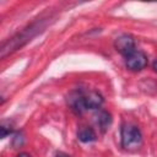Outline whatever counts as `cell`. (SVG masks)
Here are the masks:
<instances>
[{
    "label": "cell",
    "instance_id": "cell-7",
    "mask_svg": "<svg viewBox=\"0 0 157 157\" xmlns=\"http://www.w3.org/2000/svg\"><path fill=\"white\" fill-rule=\"evenodd\" d=\"M11 131H12L11 126H7V125L2 124V126H1V137H2V139H4V137H6V136H7V134H10Z\"/></svg>",
    "mask_w": 157,
    "mask_h": 157
},
{
    "label": "cell",
    "instance_id": "cell-2",
    "mask_svg": "<svg viewBox=\"0 0 157 157\" xmlns=\"http://www.w3.org/2000/svg\"><path fill=\"white\" fill-rule=\"evenodd\" d=\"M121 146L124 150L135 151L142 145V135L137 126L132 124H124L120 131Z\"/></svg>",
    "mask_w": 157,
    "mask_h": 157
},
{
    "label": "cell",
    "instance_id": "cell-10",
    "mask_svg": "<svg viewBox=\"0 0 157 157\" xmlns=\"http://www.w3.org/2000/svg\"><path fill=\"white\" fill-rule=\"evenodd\" d=\"M153 70L157 71V60H155V63H153Z\"/></svg>",
    "mask_w": 157,
    "mask_h": 157
},
{
    "label": "cell",
    "instance_id": "cell-6",
    "mask_svg": "<svg viewBox=\"0 0 157 157\" xmlns=\"http://www.w3.org/2000/svg\"><path fill=\"white\" fill-rule=\"evenodd\" d=\"M96 123L98 124V126H99L103 131H104V130H107V129L109 128L110 123H112L110 114H109V113H107V112H104V110L99 112V113L96 115Z\"/></svg>",
    "mask_w": 157,
    "mask_h": 157
},
{
    "label": "cell",
    "instance_id": "cell-9",
    "mask_svg": "<svg viewBox=\"0 0 157 157\" xmlns=\"http://www.w3.org/2000/svg\"><path fill=\"white\" fill-rule=\"evenodd\" d=\"M16 157H31L28 153H26V152H22V153H18Z\"/></svg>",
    "mask_w": 157,
    "mask_h": 157
},
{
    "label": "cell",
    "instance_id": "cell-8",
    "mask_svg": "<svg viewBox=\"0 0 157 157\" xmlns=\"http://www.w3.org/2000/svg\"><path fill=\"white\" fill-rule=\"evenodd\" d=\"M55 157H69V156L66 153H64V152H56Z\"/></svg>",
    "mask_w": 157,
    "mask_h": 157
},
{
    "label": "cell",
    "instance_id": "cell-5",
    "mask_svg": "<svg viewBox=\"0 0 157 157\" xmlns=\"http://www.w3.org/2000/svg\"><path fill=\"white\" fill-rule=\"evenodd\" d=\"M77 137L82 142H92L96 140V132L90 126H82L77 132Z\"/></svg>",
    "mask_w": 157,
    "mask_h": 157
},
{
    "label": "cell",
    "instance_id": "cell-3",
    "mask_svg": "<svg viewBox=\"0 0 157 157\" xmlns=\"http://www.w3.org/2000/svg\"><path fill=\"white\" fill-rule=\"evenodd\" d=\"M126 67L131 71H141L147 65V58L142 52L135 50L125 58Z\"/></svg>",
    "mask_w": 157,
    "mask_h": 157
},
{
    "label": "cell",
    "instance_id": "cell-1",
    "mask_svg": "<svg viewBox=\"0 0 157 157\" xmlns=\"http://www.w3.org/2000/svg\"><path fill=\"white\" fill-rule=\"evenodd\" d=\"M103 103V97L96 92L75 91L69 96V104L75 113H83L87 109H98Z\"/></svg>",
    "mask_w": 157,
    "mask_h": 157
},
{
    "label": "cell",
    "instance_id": "cell-4",
    "mask_svg": "<svg viewBox=\"0 0 157 157\" xmlns=\"http://www.w3.org/2000/svg\"><path fill=\"white\" fill-rule=\"evenodd\" d=\"M114 47L118 53H120L121 55H124L126 58L132 52H135V40L129 34H121L115 39Z\"/></svg>",
    "mask_w": 157,
    "mask_h": 157
}]
</instances>
